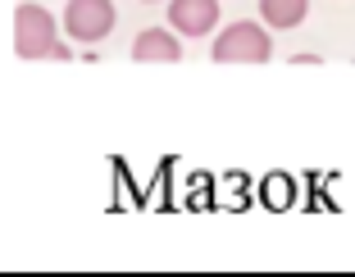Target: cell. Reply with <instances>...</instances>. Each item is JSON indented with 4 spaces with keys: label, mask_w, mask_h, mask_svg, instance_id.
<instances>
[{
    "label": "cell",
    "mask_w": 355,
    "mask_h": 277,
    "mask_svg": "<svg viewBox=\"0 0 355 277\" xmlns=\"http://www.w3.org/2000/svg\"><path fill=\"white\" fill-rule=\"evenodd\" d=\"M14 51L23 60H69V46H60L55 19L32 0H23L14 10Z\"/></svg>",
    "instance_id": "obj_1"
},
{
    "label": "cell",
    "mask_w": 355,
    "mask_h": 277,
    "mask_svg": "<svg viewBox=\"0 0 355 277\" xmlns=\"http://www.w3.org/2000/svg\"><path fill=\"white\" fill-rule=\"evenodd\" d=\"M273 55V42L269 32L255 28V23H228L214 42V64H264Z\"/></svg>",
    "instance_id": "obj_2"
},
{
    "label": "cell",
    "mask_w": 355,
    "mask_h": 277,
    "mask_svg": "<svg viewBox=\"0 0 355 277\" xmlns=\"http://www.w3.org/2000/svg\"><path fill=\"white\" fill-rule=\"evenodd\" d=\"M119 14H114V0H69V10H64V28L73 42H105L110 32H114Z\"/></svg>",
    "instance_id": "obj_3"
},
{
    "label": "cell",
    "mask_w": 355,
    "mask_h": 277,
    "mask_svg": "<svg viewBox=\"0 0 355 277\" xmlns=\"http://www.w3.org/2000/svg\"><path fill=\"white\" fill-rule=\"evenodd\" d=\"M168 23L182 37H205L219 23V0H168Z\"/></svg>",
    "instance_id": "obj_4"
},
{
    "label": "cell",
    "mask_w": 355,
    "mask_h": 277,
    "mask_svg": "<svg viewBox=\"0 0 355 277\" xmlns=\"http://www.w3.org/2000/svg\"><path fill=\"white\" fill-rule=\"evenodd\" d=\"M132 60H141V64H178V60H182V46L173 42V32L146 28V32H137Z\"/></svg>",
    "instance_id": "obj_5"
},
{
    "label": "cell",
    "mask_w": 355,
    "mask_h": 277,
    "mask_svg": "<svg viewBox=\"0 0 355 277\" xmlns=\"http://www.w3.org/2000/svg\"><path fill=\"white\" fill-rule=\"evenodd\" d=\"M305 5L310 0H260V14L269 28H296L305 19Z\"/></svg>",
    "instance_id": "obj_6"
}]
</instances>
